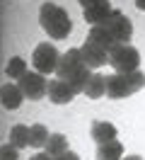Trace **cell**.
Returning <instances> with one entry per match:
<instances>
[{"label":"cell","instance_id":"277c9868","mask_svg":"<svg viewBox=\"0 0 145 160\" xmlns=\"http://www.w3.org/2000/svg\"><path fill=\"white\" fill-rule=\"evenodd\" d=\"M109 66L116 73H133L140 70V53L135 46L131 44H116L114 49L109 51Z\"/></svg>","mask_w":145,"mask_h":160},{"label":"cell","instance_id":"5bb4252c","mask_svg":"<svg viewBox=\"0 0 145 160\" xmlns=\"http://www.w3.org/2000/svg\"><path fill=\"white\" fill-rule=\"evenodd\" d=\"M10 143L17 146L19 150L31 146V126H24V124H17L10 129Z\"/></svg>","mask_w":145,"mask_h":160},{"label":"cell","instance_id":"603a6c76","mask_svg":"<svg viewBox=\"0 0 145 160\" xmlns=\"http://www.w3.org/2000/svg\"><path fill=\"white\" fill-rule=\"evenodd\" d=\"M82 8H92V5H97V2H102V0H77Z\"/></svg>","mask_w":145,"mask_h":160},{"label":"cell","instance_id":"cb8c5ba5","mask_svg":"<svg viewBox=\"0 0 145 160\" xmlns=\"http://www.w3.org/2000/svg\"><path fill=\"white\" fill-rule=\"evenodd\" d=\"M135 8H138V10H143V12H145V0H135Z\"/></svg>","mask_w":145,"mask_h":160},{"label":"cell","instance_id":"7a4b0ae2","mask_svg":"<svg viewBox=\"0 0 145 160\" xmlns=\"http://www.w3.org/2000/svg\"><path fill=\"white\" fill-rule=\"evenodd\" d=\"M39 24L44 27L51 39H68V34L73 32V22H70V15H68L60 5L56 2H44L39 8Z\"/></svg>","mask_w":145,"mask_h":160},{"label":"cell","instance_id":"d6986e66","mask_svg":"<svg viewBox=\"0 0 145 160\" xmlns=\"http://www.w3.org/2000/svg\"><path fill=\"white\" fill-rule=\"evenodd\" d=\"M48 138H51V133H48V129L44 124H34L31 126V148H36V150L46 148Z\"/></svg>","mask_w":145,"mask_h":160},{"label":"cell","instance_id":"ffe728a7","mask_svg":"<svg viewBox=\"0 0 145 160\" xmlns=\"http://www.w3.org/2000/svg\"><path fill=\"white\" fill-rule=\"evenodd\" d=\"M17 153H19V148L7 141V143H2V148H0V160H17Z\"/></svg>","mask_w":145,"mask_h":160},{"label":"cell","instance_id":"e0dca14e","mask_svg":"<svg viewBox=\"0 0 145 160\" xmlns=\"http://www.w3.org/2000/svg\"><path fill=\"white\" fill-rule=\"evenodd\" d=\"M44 150H46L51 158H58V155H63L68 150V138L63 133H51V138H48V143H46Z\"/></svg>","mask_w":145,"mask_h":160},{"label":"cell","instance_id":"8fae6325","mask_svg":"<svg viewBox=\"0 0 145 160\" xmlns=\"http://www.w3.org/2000/svg\"><path fill=\"white\" fill-rule=\"evenodd\" d=\"M111 12H114V8L109 5V0H102V2H97V5H92V8H85V20L94 27V24L106 22L109 17H111Z\"/></svg>","mask_w":145,"mask_h":160},{"label":"cell","instance_id":"5b68a950","mask_svg":"<svg viewBox=\"0 0 145 160\" xmlns=\"http://www.w3.org/2000/svg\"><path fill=\"white\" fill-rule=\"evenodd\" d=\"M58 61H60V53L53 44H46V41H41L34 53H31V66L34 70H39L41 75H48V73H56L58 68Z\"/></svg>","mask_w":145,"mask_h":160},{"label":"cell","instance_id":"ac0fdd59","mask_svg":"<svg viewBox=\"0 0 145 160\" xmlns=\"http://www.w3.org/2000/svg\"><path fill=\"white\" fill-rule=\"evenodd\" d=\"M27 73H29L27 70V61L19 58V56H12V58L7 61V66H5V75H7V78L19 80V78H24Z\"/></svg>","mask_w":145,"mask_h":160},{"label":"cell","instance_id":"7402d4cb","mask_svg":"<svg viewBox=\"0 0 145 160\" xmlns=\"http://www.w3.org/2000/svg\"><path fill=\"white\" fill-rule=\"evenodd\" d=\"M29 160H56V158H51V155H48L46 150H44V153L39 150V153H34V155H31V158H29Z\"/></svg>","mask_w":145,"mask_h":160},{"label":"cell","instance_id":"4fadbf2b","mask_svg":"<svg viewBox=\"0 0 145 160\" xmlns=\"http://www.w3.org/2000/svg\"><path fill=\"white\" fill-rule=\"evenodd\" d=\"M97 160H121L123 158V143L121 141H106V143H99L94 153Z\"/></svg>","mask_w":145,"mask_h":160},{"label":"cell","instance_id":"9a60e30c","mask_svg":"<svg viewBox=\"0 0 145 160\" xmlns=\"http://www.w3.org/2000/svg\"><path fill=\"white\" fill-rule=\"evenodd\" d=\"M87 39H92L97 46H102L104 51H111V49L116 46V41L111 39V34H109L102 24H94V27L89 29V34H87Z\"/></svg>","mask_w":145,"mask_h":160},{"label":"cell","instance_id":"52a82bcc","mask_svg":"<svg viewBox=\"0 0 145 160\" xmlns=\"http://www.w3.org/2000/svg\"><path fill=\"white\" fill-rule=\"evenodd\" d=\"M19 90L27 100H41L44 95H48V80L39 70H29L24 78H19Z\"/></svg>","mask_w":145,"mask_h":160},{"label":"cell","instance_id":"2e32d148","mask_svg":"<svg viewBox=\"0 0 145 160\" xmlns=\"http://www.w3.org/2000/svg\"><path fill=\"white\" fill-rule=\"evenodd\" d=\"M85 95L89 100H99L102 95H106V75L92 73V78H89V82H87V88H85Z\"/></svg>","mask_w":145,"mask_h":160},{"label":"cell","instance_id":"44dd1931","mask_svg":"<svg viewBox=\"0 0 145 160\" xmlns=\"http://www.w3.org/2000/svg\"><path fill=\"white\" fill-rule=\"evenodd\" d=\"M56 160H80V155L73 153V150H65V153H63V155H58Z\"/></svg>","mask_w":145,"mask_h":160},{"label":"cell","instance_id":"8992f818","mask_svg":"<svg viewBox=\"0 0 145 160\" xmlns=\"http://www.w3.org/2000/svg\"><path fill=\"white\" fill-rule=\"evenodd\" d=\"M102 27L111 34V39H114L116 44H128L131 37H133V24H131V20H128L121 10H114L109 20L102 22Z\"/></svg>","mask_w":145,"mask_h":160},{"label":"cell","instance_id":"6da1fadb","mask_svg":"<svg viewBox=\"0 0 145 160\" xmlns=\"http://www.w3.org/2000/svg\"><path fill=\"white\" fill-rule=\"evenodd\" d=\"M56 78L68 82L73 90L77 92H85L87 82L92 78V68H87V63L82 61V53L80 49H68L60 61H58V68H56Z\"/></svg>","mask_w":145,"mask_h":160},{"label":"cell","instance_id":"9c48e42d","mask_svg":"<svg viewBox=\"0 0 145 160\" xmlns=\"http://www.w3.org/2000/svg\"><path fill=\"white\" fill-rule=\"evenodd\" d=\"M75 97V90L63 82V80H48V100L53 102V104H68V102H73Z\"/></svg>","mask_w":145,"mask_h":160},{"label":"cell","instance_id":"7c38bea8","mask_svg":"<svg viewBox=\"0 0 145 160\" xmlns=\"http://www.w3.org/2000/svg\"><path fill=\"white\" fill-rule=\"evenodd\" d=\"M89 136H92V141H94L97 146H99V143H106V141H114L116 138V126L109 124V121H92Z\"/></svg>","mask_w":145,"mask_h":160},{"label":"cell","instance_id":"d4e9b609","mask_svg":"<svg viewBox=\"0 0 145 160\" xmlns=\"http://www.w3.org/2000/svg\"><path fill=\"white\" fill-rule=\"evenodd\" d=\"M121 160H143L140 155H126V158H121Z\"/></svg>","mask_w":145,"mask_h":160},{"label":"cell","instance_id":"3957f363","mask_svg":"<svg viewBox=\"0 0 145 160\" xmlns=\"http://www.w3.org/2000/svg\"><path fill=\"white\" fill-rule=\"evenodd\" d=\"M143 88H145V73H143V70L106 75V97H111V100L131 97L133 92L143 90Z\"/></svg>","mask_w":145,"mask_h":160},{"label":"cell","instance_id":"30bf717a","mask_svg":"<svg viewBox=\"0 0 145 160\" xmlns=\"http://www.w3.org/2000/svg\"><path fill=\"white\" fill-rule=\"evenodd\" d=\"M0 100H2V107L5 109H17L19 104L24 102V92L19 90V85H12V82H5L2 90H0Z\"/></svg>","mask_w":145,"mask_h":160},{"label":"cell","instance_id":"ba28073f","mask_svg":"<svg viewBox=\"0 0 145 160\" xmlns=\"http://www.w3.org/2000/svg\"><path fill=\"white\" fill-rule=\"evenodd\" d=\"M80 53H82V61L87 63V68H102L109 63V51H104L102 46H97L92 39H85V44L80 46Z\"/></svg>","mask_w":145,"mask_h":160}]
</instances>
